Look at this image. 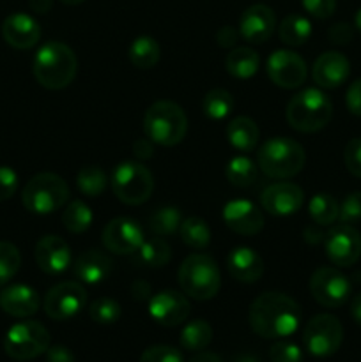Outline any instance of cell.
I'll use <instances>...</instances> for the list:
<instances>
[{
  "mask_svg": "<svg viewBox=\"0 0 361 362\" xmlns=\"http://www.w3.org/2000/svg\"><path fill=\"white\" fill-rule=\"evenodd\" d=\"M110 186L117 200L126 205H142L154 191V177L151 170L137 161H124L113 168Z\"/></svg>",
  "mask_w": 361,
  "mask_h": 362,
  "instance_id": "cell-8",
  "label": "cell"
},
{
  "mask_svg": "<svg viewBox=\"0 0 361 362\" xmlns=\"http://www.w3.org/2000/svg\"><path fill=\"white\" fill-rule=\"evenodd\" d=\"M222 218L234 233L244 237L257 235L264 228V214L260 209L253 202L243 198L227 202L222 211Z\"/></svg>",
  "mask_w": 361,
  "mask_h": 362,
  "instance_id": "cell-17",
  "label": "cell"
},
{
  "mask_svg": "<svg viewBox=\"0 0 361 362\" xmlns=\"http://www.w3.org/2000/svg\"><path fill=\"white\" fill-rule=\"evenodd\" d=\"M28 6L32 11L39 14H46L53 6V0H28Z\"/></svg>",
  "mask_w": 361,
  "mask_h": 362,
  "instance_id": "cell-54",
  "label": "cell"
},
{
  "mask_svg": "<svg viewBox=\"0 0 361 362\" xmlns=\"http://www.w3.org/2000/svg\"><path fill=\"white\" fill-rule=\"evenodd\" d=\"M46 362H74V356L67 346L53 345L46 350Z\"/></svg>",
  "mask_w": 361,
  "mask_h": 362,
  "instance_id": "cell-49",
  "label": "cell"
},
{
  "mask_svg": "<svg viewBox=\"0 0 361 362\" xmlns=\"http://www.w3.org/2000/svg\"><path fill=\"white\" fill-rule=\"evenodd\" d=\"M87 303V292L76 281H62L48 290L42 300L45 313L52 320L64 322L76 317Z\"/></svg>",
  "mask_w": 361,
  "mask_h": 362,
  "instance_id": "cell-12",
  "label": "cell"
},
{
  "mask_svg": "<svg viewBox=\"0 0 361 362\" xmlns=\"http://www.w3.org/2000/svg\"><path fill=\"white\" fill-rule=\"evenodd\" d=\"M38 292L28 285H11L0 293V308L7 315L16 318H27L38 313L39 310Z\"/></svg>",
  "mask_w": 361,
  "mask_h": 362,
  "instance_id": "cell-24",
  "label": "cell"
},
{
  "mask_svg": "<svg viewBox=\"0 0 361 362\" xmlns=\"http://www.w3.org/2000/svg\"><path fill=\"white\" fill-rule=\"evenodd\" d=\"M127 57H130L131 64L138 69H152L156 64L159 62L161 57V48H159L158 41L151 35H140L134 39L127 49Z\"/></svg>",
  "mask_w": 361,
  "mask_h": 362,
  "instance_id": "cell-28",
  "label": "cell"
},
{
  "mask_svg": "<svg viewBox=\"0 0 361 362\" xmlns=\"http://www.w3.org/2000/svg\"><path fill=\"white\" fill-rule=\"evenodd\" d=\"M304 11L317 20H328L335 14L336 0H301Z\"/></svg>",
  "mask_w": 361,
  "mask_h": 362,
  "instance_id": "cell-45",
  "label": "cell"
},
{
  "mask_svg": "<svg viewBox=\"0 0 361 362\" xmlns=\"http://www.w3.org/2000/svg\"><path fill=\"white\" fill-rule=\"evenodd\" d=\"M278 35L287 46H301L310 39L311 23L303 14H289L278 27Z\"/></svg>",
  "mask_w": 361,
  "mask_h": 362,
  "instance_id": "cell-30",
  "label": "cell"
},
{
  "mask_svg": "<svg viewBox=\"0 0 361 362\" xmlns=\"http://www.w3.org/2000/svg\"><path fill=\"white\" fill-rule=\"evenodd\" d=\"M304 204V193L294 182H276L260 194V205L271 216L296 214Z\"/></svg>",
  "mask_w": 361,
  "mask_h": 362,
  "instance_id": "cell-18",
  "label": "cell"
},
{
  "mask_svg": "<svg viewBox=\"0 0 361 362\" xmlns=\"http://www.w3.org/2000/svg\"><path fill=\"white\" fill-rule=\"evenodd\" d=\"M338 219L343 225H356L361 221V191L347 194L340 205Z\"/></svg>",
  "mask_w": 361,
  "mask_h": 362,
  "instance_id": "cell-42",
  "label": "cell"
},
{
  "mask_svg": "<svg viewBox=\"0 0 361 362\" xmlns=\"http://www.w3.org/2000/svg\"><path fill=\"white\" fill-rule=\"evenodd\" d=\"M103 246L113 255H134L144 243L140 225L131 218H115L103 228Z\"/></svg>",
  "mask_w": 361,
  "mask_h": 362,
  "instance_id": "cell-16",
  "label": "cell"
},
{
  "mask_svg": "<svg viewBox=\"0 0 361 362\" xmlns=\"http://www.w3.org/2000/svg\"><path fill=\"white\" fill-rule=\"evenodd\" d=\"M234 101L232 94L225 88H212L205 94L204 101H202V110L204 115L211 120H223L232 113Z\"/></svg>",
  "mask_w": 361,
  "mask_h": 362,
  "instance_id": "cell-34",
  "label": "cell"
},
{
  "mask_svg": "<svg viewBox=\"0 0 361 362\" xmlns=\"http://www.w3.org/2000/svg\"><path fill=\"white\" fill-rule=\"evenodd\" d=\"M227 180L234 187H250L258 175V166L248 156H236L225 168Z\"/></svg>",
  "mask_w": 361,
  "mask_h": 362,
  "instance_id": "cell-33",
  "label": "cell"
},
{
  "mask_svg": "<svg viewBox=\"0 0 361 362\" xmlns=\"http://www.w3.org/2000/svg\"><path fill=\"white\" fill-rule=\"evenodd\" d=\"M131 293L134 299H151V286L144 281H138L131 286Z\"/></svg>",
  "mask_w": 361,
  "mask_h": 362,
  "instance_id": "cell-52",
  "label": "cell"
},
{
  "mask_svg": "<svg viewBox=\"0 0 361 362\" xmlns=\"http://www.w3.org/2000/svg\"><path fill=\"white\" fill-rule=\"evenodd\" d=\"M306 163V152L299 141L273 136L258 148L257 166L269 179L285 180L297 175Z\"/></svg>",
  "mask_w": 361,
  "mask_h": 362,
  "instance_id": "cell-3",
  "label": "cell"
},
{
  "mask_svg": "<svg viewBox=\"0 0 361 362\" xmlns=\"http://www.w3.org/2000/svg\"><path fill=\"white\" fill-rule=\"evenodd\" d=\"M92 214L91 207L81 200H73L62 212V223L64 228L71 233H84L91 228Z\"/></svg>",
  "mask_w": 361,
  "mask_h": 362,
  "instance_id": "cell-36",
  "label": "cell"
},
{
  "mask_svg": "<svg viewBox=\"0 0 361 362\" xmlns=\"http://www.w3.org/2000/svg\"><path fill=\"white\" fill-rule=\"evenodd\" d=\"M227 271L239 283H257L264 274V262L250 247H234L227 257Z\"/></svg>",
  "mask_w": 361,
  "mask_h": 362,
  "instance_id": "cell-23",
  "label": "cell"
},
{
  "mask_svg": "<svg viewBox=\"0 0 361 362\" xmlns=\"http://www.w3.org/2000/svg\"><path fill=\"white\" fill-rule=\"evenodd\" d=\"M88 315H91L92 322L99 325H112L122 315L120 310V304L115 299H110V297H101V299H96L94 303L88 308Z\"/></svg>",
  "mask_w": 361,
  "mask_h": 362,
  "instance_id": "cell-40",
  "label": "cell"
},
{
  "mask_svg": "<svg viewBox=\"0 0 361 362\" xmlns=\"http://www.w3.org/2000/svg\"><path fill=\"white\" fill-rule=\"evenodd\" d=\"M180 346L190 352H202L212 341V327L205 320H193L186 324L179 336Z\"/></svg>",
  "mask_w": 361,
  "mask_h": 362,
  "instance_id": "cell-31",
  "label": "cell"
},
{
  "mask_svg": "<svg viewBox=\"0 0 361 362\" xmlns=\"http://www.w3.org/2000/svg\"><path fill=\"white\" fill-rule=\"evenodd\" d=\"M287 122L299 133H317L324 129L333 117V103L319 88H304L289 101Z\"/></svg>",
  "mask_w": 361,
  "mask_h": 362,
  "instance_id": "cell-5",
  "label": "cell"
},
{
  "mask_svg": "<svg viewBox=\"0 0 361 362\" xmlns=\"http://www.w3.org/2000/svg\"><path fill=\"white\" fill-rule=\"evenodd\" d=\"M190 362H223V361L219 359V356H216V354L212 352H198Z\"/></svg>",
  "mask_w": 361,
  "mask_h": 362,
  "instance_id": "cell-55",
  "label": "cell"
},
{
  "mask_svg": "<svg viewBox=\"0 0 361 362\" xmlns=\"http://www.w3.org/2000/svg\"><path fill=\"white\" fill-rule=\"evenodd\" d=\"M145 136L161 147H176L188 133V117L173 101H156L144 115Z\"/></svg>",
  "mask_w": 361,
  "mask_h": 362,
  "instance_id": "cell-4",
  "label": "cell"
},
{
  "mask_svg": "<svg viewBox=\"0 0 361 362\" xmlns=\"http://www.w3.org/2000/svg\"><path fill=\"white\" fill-rule=\"evenodd\" d=\"M234 362H258V359L255 356H250V354H243V356H237Z\"/></svg>",
  "mask_w": 361,
  "mask_h": 362,
  "instance_id": "cell-56",
  "label": "cell"
},
{
  "mask_svg": "<svg viewBox=\"0 0 361 362\" xmlns=\"http://www.w3.org/2000/svg\"><path fill=\"white\" fill-rule=\"evenodd\" d=\"M179 233L180 240L191 250H205L211 244V228L202 218L191 216V218L183 219Z\"/></svg>",
  "mask_w": 361,
  "mask_h": 362,
  "instance_id": "cell-32",
  "label": "cell"
},
{
  "mask_svg": "<svg viewBox=\"0 0 361 362\" xmlns=\"http://www.w3.org/2000/svg\"><path fill=\"white\" fill-rule=\"evenodd\" d=\"M2 37L13 48L28 49L41 39V27L30 14L14 13L4 20Z\"/></svg>",
  "mask_w": 361,
  "mask_h": 362,
  "instance_id": "cell-22",
  "label": "cell"
},
{
  "mask_svg": "<svg viewBox=\"0 0 361 362\" xmlns=\"http://www.w3.org/2000/svg\"><path fill=\"white\" fill-rule=\"evenodd\" d=\"M50 349V332L39 322L14 324L4 338V350L14 361H32Z\"/></svg>",
  "mask_w": 361,
  "mask_h": 362,
  "instance_id": "cell-9",
  "label": "cell"
},
{
  "mask_svg": "<svg viewBox=\"0 0 361 362\" xmlns=\"http://www.w3.org/2000/svg\"><path fill=\"white\" fill-rule=\"evenodd\" d=\"M239 35L251 45H262L276 30V16L271 7L264 4H253L248 7L239 20Z\"/></svg>",
  "mask_w": 361,
  "mask_h": 362,
  "instance_id": "cell-19",
  "label": "cell"
},
{
  "mask_svg": "<svg viewBox=\"0 0 361 362\" xmlns=\"http://www.w3.org/2000/svg\"><path fill=\"white\" fill-rule=\"evenodd\" d=\"M140 362H184L183 356L177 349L168 345H154L149 346L144 354H142Z\"/></svg>",
  "mask_w": 361,
  "mask_h": 362,
  "instance_id": "cell-43",
  "label": "cell"
},
{
  "mask_svg": "<svg viewBox=\"0 0 361 362\" xmlns=\"http://www.w3.org/2000/svg\"><path fill=\"white\" fill-rule=\"evenodd\" d=\"M311 297L321 306L335 310L349 300L353 286L347 276L335 267H321L310 278Z\"/></svg>",
  "mask_w": 361,
  "mask_h": 362,
  "instance_id": "cell-11",
  "label": "cell"
},
{
  "mask_svg": "<svg viewBox=\"0 0 361 362\" xmlns=\"http://www.w3.org/2000/svg\"><path fill=\"white\" fill-rule=\"evenodd\" d=\"M69 186L57 173H38L23 187L21 202L32 214H52L67 204Z\"/></svg>",
  "mask_w": 361,
  "mask_h": 362,
  "instance_id": "cell-7",
  "label": "cell"
},
{
  "mask_svg": "<svg viewBox=\"0 0 361 362\" xmlns=\"http://www.w3.org/2000/svg\"><path fill=\"white\" fill-rule=\"evenodd\" d=\"M134 258L144 267L159 269L168 264L170 258H172V250L163 237H154V239L142 243V246L134 253Z\"/></svg>",
  "mask_w": 361,
  "mask_h": 362,
  "instance_id": "cell-29",
  "label": "cell"
},
{
  "mask_svg": "<svg viewBox=\"0 0 361 362\" xmlns=\"http://www.w3.org/2000/svg\"><path fill=\"white\" fill-rule=\"evenodd\" d=\"M21 265V255L14 244L0 240V286L9 283L16 276Z\"/></svg>",
  "mask_w": 361,
  "mask_h": 362,
  "instance_id": "cell-39",
  "label": "cell"
},
{
  "mask_svg": "<svg viewBox=\"0 0 361 362\" xmlns=\"http://www.w3.org/2000/svg\"><path fill=\"white\" fill-rule=\"evenodd\" d=\"M110 272H112V260L108 255L98 250L85 251L74 264V276L87 285H98L105 281Z\"/></svg>",
  "mask_w": 361,
  "mask_h": 362,
  "instance_id": "cell-25",
  "label": "cell"
},
{
  "mask_svg": "<svg viewBox=\"0 0 361 362\" xmlns=\"http://www.w3.org/2000/svg\"><path fill=\"white\" fill-rule=\"evenodd\" d=\"M32 71L41 87L48 90H60L66 88L76 76V55L64 42L48 41L35 53Z\"/></svg>",
  "mask_w": 361,
  "mask_h": 362,
  "instance_id": "cell-2",
  "label": "cell"
},
{
  "mask_svg": "<svg viewBox=\"0 0 361 362\" xmlns=\"http://www.w3.org/2000/svg\"><path fill=\"white\" fill-rule=\"evenodd\" d=\"M301 315L299 304L292 297L280 292H265L251 303L248 320L251 331L260 338L282 339L299 329Z\"/></svg>",
  "mask_w": 361,
  "mask_h": 362,
  "instance_id": "cell-1",
  "label": "cell"
},
{
  "mask_svg": "<svg viewBox=\"0 0 361 362\" xmlns=\"http://www.w3.org/2000/svg\"><path fill=\"white\" fill-rule=\"evenodd\" d=\"M350 74V62L343 53L326 52L315 60L311 67V78L322 88H338Z\"/></svg>",
  "mask_w": 361,
  "mask_h": 362,
  "instance_id": "cell-21",
  "label": "cell"
},
{
  "mask_svg": "<svg viewBox=\"0 0 361 362\" xmlns=\"http://www.w3.org/2000/svg\"><path fill=\"white\" fill-rule=\"evenodd\" d=\"M35 264L45 274L59 276L71 265V250L59 235H45L35 244Z\"/></svg>",
  "mask_w": 361,
  "mask_h": 362,
  "instance_id": "cell-20",
  "label": "cell"
},
{
  "mask_svg": "<svg viewBox=\"0 0 361 362\" xmlns=\"http://www.w3.org/2000/svg\"><path fill=\"white\" fill-rule=\"evenodd\" d=\"M308 212L314 223L326 226L331 225L338 219L340 214V204L336 198L329 193H317L311 197L310 204H308Z\"/></svg>",
  "mask_w": 361,
  "mask_h": 362,
  "instance_id": "cell-35",
  "label": "cell"
},
{
  "mask_svg": "<svg viewBox=\"0 0 361 362\" xmlns=\"http://www.w3.org/2000/svg\"><path fill=\"white\" fill-rule=\"evenodd\" d=\"M180 223H183V214L177 207H161L151 216L149 226L158 237H168L179 232Z\"/></svg>",
  "mask_w": 361,
  "mask_h": 362,
  "instance_id": "cell-38",
  "label": "cell"
},
{
  "mask_svg": "<svg viewBox=\"0 0 361 362\" xmlns=\"http://www.w3.org/2000/svg\"><path fill=\"white\" fill-rule=\"evenodd\" d=\"M343 161H345V166L350 175L361 179V138H353L345 145Z\"/></svg>",
  "mask_w": 361,
  "mask_h": 362,
  "instance_id": "cell-44",
  "label": "cell"
},
{
  "mask_svg": "<svg viewBox=\"0 0 361 362\" xmlns=\"http://www.w3.org/2000/svg\"><path fill=\"white\" fill-rule=\"evenodd\" d=\"M271 362H303V350L292 341L280 339L269 349Z\"/></svg>",
  "mask_w": 361,
  "mask_h": 362,
  "instance_id": "cell-41",
  "label": "cell"
},
{
  "mask_svg": "<svg viewBox=\"0 0 361 362\" xmlns=\"http://www.w3.org/2000/svg\"><path fill=\"white\" fill-rule=\"evenodd\" d=\"M343 341V327L333 315H317L306 324L303 331V343L308 354L326 359L336 354Z\"/></svg>",
  "mask_w": 361,
  "mask_h": 362,
  "instance_id": "cell-10",
  "label": "cell"
},
{
  "mask_svg": "<svg viewBox=\"0 0 361 362\" xmlns=\"http://www.w3.org/2000/svg\"><path fill=\"white\" fill-rule=\"evenodd\" d=\"M324 250L336 267H353L361 258V235L353 225H338L326 233Z\"/></svg>",
  "mask_w": 361,
  "mask_h": 362,
  "instance_id": "cell-13",
  "label": "cell"
},
{
  "mask_svg": "<svg viewBox=\"0 0 361 362\" xmlns=\"http://www.w3.org/2000/svg\"><path fill=\"white\" fill-rule=\"evenodd\" d=\"M190 313V300L177 290H161L149 299V315L163 327H177L184 324Z\"/></svg>",
  "mask_w": 361,
  "mask_h": 362,
  "instance_id": "cell-14",
  "label": "cell"
},
{
  "mask_svg": "<svg viewBox=\"0 0 361 362\" xmlns=\"http://www.w3.org/2000/svg\"><path fill=\"white\" fill-rule=\"evenodd\" d=\"M237 37H239V30L230 27V25L222 27L218 30V34H216V41H218V45L223 46V48H232V46H236Z\"/></svg>",
  "mask_w": 361,
  "mask_h": 362,
  "instance_id": "cell-50",
  "label": "cell"
},
{
  "mask_svg": "<svg viewBox=\"0 0 361 362\" xmlns=\"http://www.w3.org/2000/svg\"><path fill=\"white\" fill-rule=\"evenodd\" d=\"M227 138L236 151L251 152L257 147L260 131L250 117H236L227 124Z\"/></svg>",
  "mask_w": 361,
  "mask_h": 362,
  "instance_id": "cell-26",
  "label": "cell"
},
{
  "mask_svg": "<svg viewBox=\"0 0 361 362\" xmlns=\"http://www.w3.org/2000/svg\"><path fill=\"white\" fill-rule=\"evenodd\" d=\"M269 80L282 88H297L306 80V64L297 53L290 49H276L269 55L268 66Z\"/></svg>",
  "mask_w": 361,
  "mask_h": 362,
  "instance_id": "cell-15",
  "label": "cell"
},
{
  "mask_svg": "<svg viewBox=\"0 0 361 362\" xmlns=\"http://www.w3.org/2000/svg\"><path fill=\"white\" fill-rule=\"evenodd\" d=\"M354 25H356V28H357V30L361 32V9L357 11V13H356V16H354Z\"/></svg>",
  "mask_w": 361,
  "mask_h": 362,
  "instance_id": "cell-57",
  "label": "cell"
},
{
  "mask_svg": "<svg viewBox=\"0 0 361 362\" xmlns=\"http://www.w3.org/2000/svg\"><path fill=\"white\" fill-rule=\"evenodd\" d=\"M260 67V57L255 49L246 48V46H237L225 59V69L229 71L230 76L237 80H250L255 76Z\"/></svg>",
  "mask_w": 361,
  "mask_h": 362,
  "instance_id": "cell-27",
  "label": "cell"
},
{
  "mask_svg": "<svg viewBox=\"0 0 361 362\" xmlns=\"http://www.w3.org/2000/svg\"><path fill=\"white\" fill-rule=\"evenodd\" d=\"M350 317L361 327V293H356L350 300Z\"/></svg>",
  "mask_w": 361,
  "mask_h": 362,
  "instance_id": "cell-53",
  "label": "cell"
},
{
  "mask_svg": "<svg viewBox=\"0 0 361 362\" xmlns=\"http://www.w3.org/2000/svg\"><path fill=\"white\" fill-rule=\"evenodd\" d=\"M328 35L335 45H347V42L353 41L354 28L349 23H345V21H340V23H335L329 28Z\"/></svg>",
  "mask_w": 361,
  "mask_h": 362,
  "instance_id": "cell-48",
  "label": "cell"
},
{
  "mask_svg": "<svg viewBox=\"0 0 361 362\" xmlns=\"http://www.w3.org/2000/svg\"><path fill=\"white\" fill-rule=\"evenodd\" d=\"M108 177L99 166H84L76 175V187L85 197L98 198L105 193Z\"/></svg>",
  "mask_w": 361,
  "mask_h": 362,
  "instance_id": "cell-37",
  "label": "cell"
},
{
  "mask_svg": "<svg viewBox=\"0 0 361 362\" xmlns=\"http://www.w3.org/2000/svg\"><path fill=\"white\" fill-rule=\"evenodd\" d=\"M133 154L137 156L138 159L145 161V159H151L154 156V141L149 140L147 136L140 138L133 144Z\"/></svg>",
  "mask_w": 361,
  "mask_h": 362,
  "instance_id": "cell-51",
  "label": "cell"
},
{
  "mask_svg": "<svg viewBox=\"0 0 361 362\" xmlns=\"http://www.w3.org/2000/svg\"><path fill=\"white\" fill-rule=\"evenodd\" d=\"M179 285L188 297L209 300L222 288V274L214 258L205 253H193L179 267Z\"/></svg>",
  "mask_w": 361,
  "mask_h": 362,
  "instance_id": "cell-6",
  "label": "cell"
},
{
  "mask_svg": "<svg viewBox=\"0 0 361 362\" xmlns=\"http://www.w3.org/2000/svg\"><path fill=\"white\" fill-rule=\"evenodd\" d=\"M18 173L11 166H0V202L14 197L18 189Z\"/></svg>",
  "mask_w": 361,
  "mask_h": 362,
  "instance_id": "cell-46",
  "label": "cell"
},
{
  "mask_svg": "<svg viewBox=\"0 0 361 362\" xmlns=\"http://www.w3.org/2000/svg\"><path fill=\"white\" fill-rule=\"evenodd\" d=\"M62 4H66V6H80L81 2H85V0H60Z\"/></svg>",
  "mask_w": 361,
  "mask_h": 362,
  "instance_id": "cell-58",
  "label": "cell"
},
{
  "mask_svg": "<svg viewBox=\"0 0 361 362\" xmlns=\"http://www.w3.org/2000/svg\"><path fill=\"white\" fill-rule=\"evenodd\" d=\"M345 105L353 115L361 117V78L360 80L353 81L350 87L347 88L345 94Z\"/></svg>",
  "mask_w": 361,
  "mask_h": 362,
  "instance_id": "cell-47",
  "label": "cell"
}]
</instances>
